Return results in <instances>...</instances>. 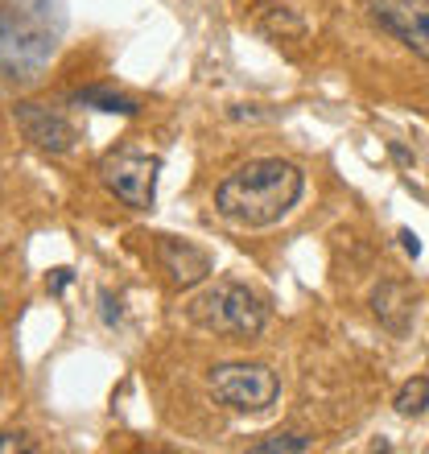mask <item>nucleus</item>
I'll return each mask as SVG.
<instances>
[{
    "instance_id": "1",
    "label": "nucleus",
    "mask_w": 429,
    "mask_h": 454,
    "mask_svg": "<svg viewBox=\"0 0 429 454\" xmlns=\"http://www.w3.org/2000/svg\"><path fill=\"white\" fill-rule=\"evenodd\" d=\"M301 191H306V174L293 161L261 157V161L231 169L219 182L214 211L239 227H273L298 207Z\"/></svg>"
},
{
    "instance_id": "2",
    "label": "nucleus",
    "mask_w": 429,
    "mask_h": 454,
    "mask_svg": "<svg viewBox=\"0 0 429 454\" xmlns=\"http://www.w3.org/2000/svg\"><path fill=\"white\" fill-rule=\"evenodd\" d=\"M186 318L199 331H211V335L252 339L269 323V301L261 294H252L248 286H239V281H214L211 289H203L186 306Z\"/></svg>"
},
{
    "instance_id": "3",
    "label": "nucleus",
    "mask_w": 429,
    "mask_h": 454,
    "mask_svg": "<svg viewBox=\"0 0 429 454\" xmlns=\"http://www.w3.org/2000/svg\"><path fill=\"white\" fill-rule=\"evenodd\" d=\"M54 54V29L37 12L0 4V67L12 79H29Z\"/></svg>"
},
{
    "instance_id": "4",
    "label": "nucleus",
    "mask_w": 429,
    "mask_h": 454,
    "mask_svg": "<svg viewBox=\"0 0 429 454\" xmlns=\"http://www.w3.org/2000/svg\"><path fill=\"white\" fill-rule=\"evenodd\" d=\"M157 174H161V157L144 153L136 145H120L99 161V182L116 194L132 211H149L157 199Z\"/></svg>"
},
{
    "instance_id": "5",
    "label": "nucleus",
    "mask_w": 429,
    "mask_h": 454,
    "mask_svg": "<svg viewBox=\"0 0 429 454\" xmlns=\"http://www.w3.org/2000/svg\"><path fill=\"white\" fill-rule=\"evenodd\" d=\"M281 393L277 372L264 364H219L211 372V396L236 413H261Z\"/></svg>"
},
{
    "instance_id": "6",
    "label": "nucleus",
    "mask_w": 429,
    "mask_h": 454,
    "mask_svg": "<svg viewBox=\"0 0 429 454\" xmlns=\"http://www.w3.org/2000/svg\"><path fill=\"white\" fill-rule=\"evenodd\" d=\"M380 29L401 37L417 59L429 62V0H368Z\"/></svg>"
},
{
    "instance_id": "7",
    "label": "nucleus",
    "mask_w": 429,
    "mask_h": 454,
    "mask_svg": "<svg viewBox=\"0 0 429 454\" xmlns=\"http://www.w3.org/2000/svg\"><path fill=\"white\" fill-rule=\"evenodd\" d=\"M12 120H17V129L25 132V141H34L37 149H46V153H71L74 149L71 120L42 108V104H29V99H25V104L12 108Z\"/></svg>"
},
{
    "instance_id": "8",
    "label": "nucleus",
    "mask_w": 429,
    "mask_h": 454,
    "mask_svg": "<svg viewBox=\"0 0 429 454\" xmlns=\"http://www.w3.org/2000/svg\"><path fill=\"white\" fill-rule=\"evenodd\" d=\"M157 261H161V269H166L169 281H174L178 289L199 286V281L211 273V256H207L203 248L186 244V239L161 236V239H157Z\"/></svg>"
},
{
    "instance_id": "9",
    "label": "nucleus",
    "mask_w": 429,
    "mask_h": 454,
    "mask_svg": "<svg viewBox=\"0 0 429 454\" xmlns=\"http://www.w3.org/2000/svg\"><path fill=\"white\" fill-rule=\"evenodd\" d=\"M71 104L79 108H99V112H116V116H136V104L116 91H107V87H83V91H74Z\"/></svg>"
},
{
    "instance_id": "10",
    "label": "nucleus",
    "mask_w": 429,
    "mask_h": 454,
    "mask_svg": "<svg viewBox=\"0 0 429 454\" xmlns=\"http://www.w3.org/2000/svg\"><path fill=\"white\" fill-rule=\"evenodd\" d=\"M425 405H429V380L425 376L405 380V388L396 393V413H401V418H417V413H425Z\"/></svg>"
},
{
    "instance_id": "11",
    "label": "nucleus",
    "mask_w": 429,
    "mask_h": 454,
    "mask_svg": "<svg viewBox=\"0 0 429 454\" xmlns=\"http://www.w3.org/2000/svg\"><path fill=\"white\" fill-rule=\"evenodd\" d=\"M293 450H310V438H301V434H273L264 442H252V454H293Z\"/></svg>"
},
{
    "instance_id": "12",
    "label": "nucleus",
    "mask_w": 429,
    "mask_h": 454,
    "mask_svg": "<svg viewBox=\"0 0 429 454\" xmlns=\"http://www.w3.org/2000/svg\"><path fill=\"white\" fill-rule=\"evenodd\" d=\"M34 450H37V442L29 438V434H21V430L0 434V454H34Z\"/></svg>"
},
{
    "instance_id": "13",
    "label": "nucleus",
    "mask_w": 429,
    "mask_h": 454,
    "mask_svg": "<svg viewBox=\"0 0 429 454\" xmlns=\"http://www.w3.org/2000/svg\"><path fill=\"white\" fill-rule=\"evenodd\" d=\"M401 239H405V252H409V256H417V252H421V244H417V236H413V231H401Z\"/></svg>"
}]
</instances>
